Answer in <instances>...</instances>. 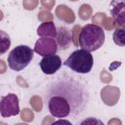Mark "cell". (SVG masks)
I'll return each instance as SVG.
<instances>
[{"mask_svg":"<svg viewBox=\"0 0 125 125\" xmlns=\"http://www.w3.org/2000/svg\"><path fill=\"white\" fill-rule=\"evenodd\" d=\"M47 93L58 95L66 101L70 105V115L72 116L80 114L89 103V93L85 84L72 75L62 74L59 76L49 85Z\"/></svg>","mask_w":125,"mask_h":125,"instance_id":"6da1fadb","label":"cell"},{"mask_svg":"<svg viewBox=\"0 0 125 125\" xmlns=\"http://www.w3.org/2000/svg\"><path fill=\"white\" fill-rule=\"evenodd\" d=\"M105 39L104 30L98 24L89 23L82 27L79 33V45L82 50L89 53L100 49Z\"/></svg>","mask_w":125,"mask_h":125,"instance_id":"7a4b0ae2","label":"cell"},{"mask_svg":"<svg viewBox=\"0 0 125 125\" xmlns=\"http://www.w3.org/2000/svg\"><path fill=\"white\" fill-rule=\"evenodd\" d=\"M63 64L74 72L84 74L91 71L94 64V59L91 53L78 49L69 55Z\"/></svg>","mask_w":125,"mask_h":125,"instance_id":"3957f363","label":"cell"},{"mask_svg":"<svg viewBox=\"0 0 125 125\" xmlns=\"http://www.w3.org/2000/svg\"><path fill=\"white\" fill-rule=\"evenodd\" d=\"M33 58V50L26 45L15 47L8 56V65L12 70L21 71L25 68Z\"/></svg>","mask_w":125,"mask_h":125,"instance_id":"277c9868","label":"cell"},{"mask_svg":"<svg viewBox=\"0 0 125 125\" xmlns=\"http://www.w3.org/2000/svg\"><path fill=\"white\" fill-rule=\"evenodd\" d=\"M20 113L19 98L16 94L10 93L0 99V114L4 118L16 116Z\"/></svg>","mask_w":125,"mask_h":125,"instance_id":"5b68a950","label":"cell"},{"mask_svg":"<svg viewBox=\"0 0 125 125\" xmlns=\"http://www.w3.org/2000/svg\"><path fill=\"white\" fill-rule=\"evenodd\" d=\"M62 59L58 55H49L43 57V59L40 61L39 65L43 73L47 75L54 74L57 72L61 66H62Z\"/></svg>","mask_w":125,"mask_h":125,"instance_id":"8992f818","label":"cell"},{"mask_svg":"<svg viewBox=\"0 0 125 125\" xmlns=\"http://www.w3.org/2000/svg\"><path fill=\"white\" fill-rule=\"evenodd\" d=\"M58 45L53 38H40L35 43L34 51L41 56L55 55L57 52Z\"/></svg>","mask_w":125,"mask_h":125,"instance_id":"52a82bcc","label":"cell"},{"mask_svg":"<svg viewBox=\"0 0 125 125\" xmlns=\"http://www.w3.org/2000/svg\"><path fill=\"white\" fill-rule=\"evenodd\" d=\"M58 45L61 50H66L69 47V44L71 42V36L69 33V30L64 26H60L59 30L56 34Z\"/></svg>","mask_w":125,"mask_h":125,"instance_id":"ba28073f","label":"cell"},{"mask_svg":"<svg viewBox=\"0 0 125 125\" xmlns=\"http://www.w3.org/2000/svg\"><path fill=\"white\" fill-rule=\"evenodd\" d=\"M114 5H116V7H113L111 9L112 18H113L114 21L117 22V24H119L123 28V25H124V8H125V3L124 2H114Z\"/></svg>","mask_w":125,"mask_h":125,"instance_id":"9c48e42d","label":"cell"},{"mask_svg":"<svg viewBox=\"0 0 125 125\" xmlns=\"http://www.w3.org/2000/svg\"><path fill=\"white\" fill-rule=\"evenodd\" d=\"M37 34L39 36H56L57 30L54 22H44L37 29Z\"/></svg>","mask_w":125,"mask_h":125,"instance_id":"30bf717a","label":"cell"},{"mask_svg":"<svg viewBox=\"0 0 125 125\" xmlns=\"http://www.w3.org/2000/svg\"><path fill=\"white\" fill-rule=\"evenodd\" d=\"M10 46H11V39L9 34L6 31L0 29V56L7 53Z\"/></svg>","mask_w":125,"mask_h":125,"instance_id":"8fae6325","label":"cell"},{"mask_svg":"<svg viewBox=\"0 0 125 125\" xmlns=\"http://www.w3.org/2000/svg\"><path fill=\"white\" fill-rule=\"evenodd\" d=\"M113 41L119 46H124V29L116 28L113 32Z\"/></svg>","mask_w":125,"mask_h":125,"instance_id":"7c38bea8","label":"cell"},{"mask_svg":"<svg viewBox=\"0 0 125 125\" xmlns=\"http://www.w3.org/2000/svg\"><path fill=\"white\" fill-rule=\"evenodd\" d=\"M79 125H104L101 119H98L96 117H87L83 119Z\"/></svg>","mask_w":125,"mask_h":125,"instance_id":"4fadbf2b","label":"cell"},{"mask_svg":"<svg viewBox=\"0 0 125 125\" xmlns=\"http://www.w3.org/2000/svg\"><path fill=\"white\" fill-rule=\"evenodd\" d=\"M51 125H73L69 120H67V119H63V118H62V119H59V120H56L55 122H53Z\"/></svg>","mask_w":125,"mask_h":125,"instance_id":"5bb4252c","label":"cell"}]
</instances>
